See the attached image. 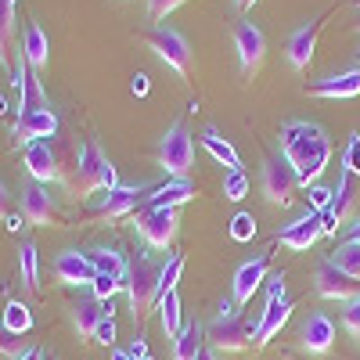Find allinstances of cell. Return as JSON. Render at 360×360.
Wrapping results in <instances>:
<instances>
[{
	"label": "cell",
	"instance_id": "51",
	"mask_svg": "<svg viewBox=\"0 0 360 360\" xmlns=\"http://www.w3.org/2000/svg\"><path fill=\"white\" fill-rule=\"evenodd\" d=\"M112 360H137V356H134L130 349H115V353H112Z\"/></svg>",
	"mask_w": 360,
	"mask_h": 360
},
{
	"label": "cell",
	"instance_id": "55",
	"mask_svg": "<svg viewBox=\"0 0 360 360\" xmlns=\"http://www.w3.org/2000/svg\"><path fill=\"white\" fill-rule=\"evenodd\" d=\"M356 8H360V0H356Z\"/></svg>",
	"mask_w": 360,
	"mask_h": 360
},
{
	"label": "cell",
	"instance_id": "27",
	"mask_svg": "<svg viewBox=\"0 0 360 360\" xmlns=\"http://www.w3.org/2000/svg\"><path fill=\"white\" fill-rule=\"evenodd\" d=\"M353 205H356V188H353V173L342 166V173H339V184L332 188V213H335V220L339 224H346L349 220V213H353Z\"/></svg>",
	"mask_w": 360,
	"mask_h": 360
},
{
	"label": "cell",
	"instance_id": "23",
	"mask_svg": "<svg viewBox=\"0 0 360 360\" xmlns=\"http://www.w3.org/2000/svg\"><path fill=\"white\" fill-rule=\"evenodd\" d=\"M112 310V303H101V299H79V303L72 307V324H76V332L86 335V339H94V328L101 324V317Z\"/></svg>",
	"mask_w": 360,
	"mask_h": 360
},
{
	"label": "cell",
	"instance_id": "38",
	"mask_svg": "<svg viewBox=\"0 0 360 360\" xmlns=\"http://www.w3.org/2000/svg\"><path fill=\"white\" fill-rule=\"evenodd\" d=\"M29 349V342L18 335V332H8V328H0V353H4V356H22Z\"/></svg>",
	"mask_w": 360,
	"mask_h": 360
},
{
	"label": "cell",
	"instance_id": "10",
	"mask_svg": "<svg viewBox=\"0 0 360 360\" xmlns=\"http://www.w3.org/2000/svg\"><path fill=\"white\" fill-rule=\"evenodd\" d=\"M234 51H238V65L245 76H256V69L266 58V37L256 22H238L234 29Z\"/></svg>",
	"mask_w": 360,
	"mask_h": 360
},
{
	"label": "cell",
	"instance_id": "3",
	"mask_svg": "<svg viewBox=\"0 0 360 360\" xmlns=\"http://www.w3.org/2000/svg\"><path fill=\"white\" fill-rule=\"evenodd\" d=\"M162 266H155L148 256H137L127 270V292H130V310H134V321L141 324L148 317V310H152L159 303V295H162Z\"/></svg>",
	"mask_w": 360,
	"mask_h": 360
},
{
	"label": "cell",
	"instance_id": "5",
	"mask_svg": "<svg viewBox=\"0 0 360 360\" xmlns=\"http://www.w3.org/2000/svg\"><path fill=\"white\" fill-rule=\"evenodd\" d=\"M144 44H148V51H152L159 62H166L176 76H191V44H188V37L180 33V29H173V25H155V29H148L144 33Z\"/></svg>",
	"mask_w": 360,
	"mask_h": 360
},
{
	"label": "cell",
	"instance_id": "40",
	"mask_svg": "<svg viewBox=\"0 0 360 360\" xmlns=\"http://www.w3.org/2000/svg\"><path fill=\"white\" fill-rule=\"evenodd\" d=\"M266 303H281V299H288L285 295V270H274V274H266Z\"/></svg>",
	"mask_w": 360,
	"mask_h": 360
},
{
	"label": "cell",
	"instance_id": "43",
	"mask_svg": "<svg viewBox=\"0 0 360 360\" xmlns=\"http://www.w3.org/2000/svg\"><path fill=\"white\" fill-rule=\"evenodd\" d=\"M180 4H184V0H148V15H152L155 22H162L169 11H176Z\"/></svg>",
	"mask_w": 360,
	"mask_h": 360
},
{
	"label": "cell",
	"instance_id": "42",
	"mask_svg": "<svg viewBox=\"0 0 360 360\" xmlns=\"http://www.w3.org/2000/svg\"><path fill=\"white\" fill-rule=\"evenodd\" d=\"M342 166H346L353 176L360 173V134L349 137V148H346V155H342Z\"/></svg>",
	"mask_w": 360,
	"mask_h": 360
},
{
	"label": "cell",
	"instance_id": "36",
	"mask_svg": "<svg viewBox=\"0 0 360 360\" xmlns=\"http://www.w3.org/2000/svg\"><path fill=\"white\" fill-rule=\"evenodd\" d=\"M231 238H234V242H252V238H256V220H252V213H234V220H231Z\"/></svg>",
	"mask_w": 360,
	"mask_h": 360
},
{
	"label": "cell",
	"instance_id": "19",
	"mask_svg": "<svg viewBox=\"0 0 360 360\" xmlns=\"http://www.w3.org/2000/svg\"><path fill=\"white\" fill-rule=\"evenodd\" d=\"M314 98H332V101H346V98H356L360 94V69H346L339 76H328V79H317L307 86Z\"/></svg>",
	"mask_w": 360,
	"mask_h": 360
},
{
	"label": "cell",
	"instance_id": "45",
	"mask_svg": "<svg viewBox=\"0 0 360 360\" xmlns=\"http://www.w3.org/2000/svg\"><path fill=\"white\" fill-rule=\"evenodd\" d=\"M321 231H324V234H335V231H339V220H335L332 209H324V213H321Z\"/></svg>",
	"mask_w": 360,
	"mask_h": 360
},
{
	"label": "cell",
	"instance_id": "6",
	"mask_svg": "<svg viewBox=\"0 0 360 360\" xmlns=\"http://www.w3.org/2000/svg\"><path fill=\"white\" fill-rule=\"evenodd\" d=\"M252 332H256V324H245L242 317L231 310L227 299L220 303V314L205 324V339L213 342V349H227V353L245 349L252 342Z\"/></svg>",
	"mask_w": 360,
	"mask_h": 360
},
{
	"label": "cell",
	"instance_id": "7",
	"mask_svg": "<svg viewBox=\"0 0 360 360\" xmlns=\"http://www.w3.org/2000/svg\"><path fill=\"white\" fill-rule=\"evenodd\" d=\"M295 188H299V176L288 166V159L285 155H270L263 162V198L270 205H288Z\"/></svg>",
	"mask_w": 360,
	"mask_h": 360
},
{
	"label": "cell",
	"instance_id": "54",
	"mask_svg": "<svg viewBox=\"0 0 360 360\" xmlns=\"http://www.w3.org/2000/svg\"><path fill=\"white\" fill-rule=\"evenodd\" d=\"M141 360H152V356H141Z\"/></svg>",
	"mask_w": 360,
	"mask_h": 360
},
{
	"label": "cell",
	"instance_id": "44",
	"mask_svg": "<svg viewBox=\"0 0 360 360\" xmlns=\"http://www.w3.org/2000/svg\"><path fill=\"white\" fill-rule=\"evenodd\" d=\"M310 202H314V213H324V209L332 205V191L324 184H310Z\"/></svg>",
	"mask_w": 360,
	"mask_h": 360
},
{
	"label": "cell",
	"instance_id": "4",
	"mask_svg": "<svg viewBox=\"0 0 360 360\" xmlns=\"http://www.w3.org/2000/svg\"><path fill=\"white\" fill-rule=\"evenodd\" d=\"M159 166L173 180H184L195 169V137H191L184 119H176V123L166 130V137L159 141Z\"/></svg>",
	"mask_w": 360,
	"mask_h": 360
},
{
	"label": "cell",
	"instance_id": "22",
	"mask_svg": "<svg viewBox=\"0 0 360 360\" xmlns=\"http://www.w3.org/2000/svg\"><path fill=\"white\" fill-rule=\"evenodd\" d=\"M292 317V299H281V303H266L263 317L256 321V332H252V346H266L270 339H274L285 321Z\"/></svg>",
	"mask_w": 360,
	"mask_h": 360
},
{
	"label": "cell",
	"instance_id": "37",
	"mask_svg": "<svg viewBox=\"0 0 360 360\" xmlns=\"http://www.w3.org/2000/svg\"><path fill=\"white\" fill-rule=\"evenodd\" d=\"M180 274H184V256H169V263L162 266V274H159V281H162V292H176V281H180Z\"/></svg>",
	"mask_w": 360,
	"mask_h": 360
},
{
	"label": "cell",
	"instance_id": "17",
	"mask_svg": "<svg viewBox=\"0 0 360 360\" xmlns=\"http://www.w3.org/2000/svg\"><path fill=\"white\" fill-rule=\"evenodd\" d=\"M94 263H90V256L86 252H79V249H65V252H58V259H54V278L62 281V285H90L94 281Z\"/></svg>",
	"mask_w": 360,
	"mask_h": 360
},
{
	"label": "cell",
	"instance_id": "46",
	"mask_svg": "<svg viewBox=\"0 0 360 360\" xmlns=\"http://www.w3.org/2000/svg\"><path fill=\"white\" fill-rule=\"evenodd\" d=\"M8 209H11V195H8V184L0 180V220L8 217Z\"/></svg>",
	"mask_w": 360,
	"mask_h": 360
},
{
	"label": "cell",
	"instance_id": "11",
	"mask_svg": "<svg viewBox=\"0 0 360 360\" xmlns=\"http://www.w3.org/2000/svg\"><path fill=\"white\" fill-rule=\"evenodd\" d=\"M148 195H152V188H127V184H119V188L105 191L94 205H90V213L101 217V220H119V217L134 213Z\"/></svg>",
	"mask_w": 360,
	"mask_h": 360
},
{
	"label": "cell",
	"instance_id": "48",
	"mask_svg": "<svg viewBox=\"0 0 360 360\" xmlns=\"http://www.w3.org/2000/svg\"><path fill=\"white\" fill-rule=\"evenodd\" d=\"M134 94H148V76H144V72L134 76Z\"/></svg>",
	"mask_w": 360,
	"mask_h": 360
},
{
	"label": "cell",
	"instance_id": "34",
	"mask_svg": "<svg viewBox=\"0 0 360 360\" xmlns=\"http://www.w3.org/2000/svg\"><path fill=\"white\" fill-rule=\"evenodd\" d=\"M127 288V278H112V274H94V281H90V292H94V299H101V303H112L115 292Z\"/></svg>",
	"mask_w": 360,
	"mask_h": 360
},
{
	"label": "cell",
	"instance_id": "30",
	"mask_svg": "<svg viewBox=\"0 0 360 360\" xmlns=\"http://www.w3.org/2000/svg\"><path fill=\"white\" fill-rule=\"evenodd\" d=\"M155 307H159V321H162L166 339H176L180 328H184V321H180V295L176 292H162Z\"/></svg>",
	"mask_w": 360,
	"mask_h": 360
},
{
	"label": "cell",
	"instance_id": "21",
	"mask_svg": "<svg viewBox=\"0 0 360 360\" xmlns=\"http://www.w3.org/2000/svg\"><path fill=\"white\" fill-rule=\"evenodd\" d=\"M198 191H195V184L184 176V180H169V184H162V188H152V195L144 198V209H176V205H184V202H191Z\"/></svg>",
	"mask_w": 360,
	"mask_h": 360
},
{
	"label": "cell",
	"instance_id": "18",
	"mask_svg": "<svg viewBox=\"0 0 360 360\" xmlns=\"http://www.w3.org/2000/svg\"><path fill=\"white\" fill-rule=\"evenodd\" d=\"M321 234H324L321 231V213H314V209H310L307 217H299V220H292L288 227L278 231V242L288 245V249H295V252H307Z\"/></svg>",
	"mask_w": 360,
	"mask_h": 360
},
{
	"label": "cell",
	"instance_id": "31",
	"mask_svg": "<svg viewBox=\"0 0 360 360\" xmlns=\"http://www.w3.org/2000/svg\"><path fill=\"white\" fill-rule=\"evenodd\" d=\"M18 266H22V281L29 292L40 288V256H37V242H22L18 249Z\"/></svg>",
	"mask_w": 360,
	"mask_h": 360
},
{
	"label": "cell",
	"instance_id": "35",
	"mask_svg": "<svg viewBox=\"0 0 360 360\" xmlns=\"http://www.w3.org/2000/svg\"><path fill=\"white\" fill-rule=\"evenodd\" d=\"M245 191H249L245 173H242V169H227V176H224V198L242 202V198H245Z\"/></svg>",
	"mask_w": 360,
	"mask_h": 360
},
{
	"label": "cell",
	"instance_id": "29",
	"mask_svg": "<svg viewBox=\"0 0 360 360\" xmlns=\"http://www.w3.org/2000/svg\"><path fill=\"white\" fill-rule=\"evenodd\" d=\"M86 256H90V263H94L98 274L127 278V270H130V263L123 259V252H119V249H108V245H101V249H94V252H86Z\"/></svg>",
	"mask_w": 360,
	"mask_h": 360
},
{
	"label": "cell",
	"instance_id": "15",
	"mask_svg": "<svg viewBox=\"0 0 360 360\" xmlns=\"http://www.w3.org/2000/svg\"><path fill=\"white\" fill-rule=\"evenodd\" d=\"M58 134V115L51 108H25L18 112V123H15V137L22 144H33V141H47Z\"/></svg>",
	"mask_w": 360,
	"mask_h": 360
},
{
	"label": "cell",
	"instance_id": "13",
	"mask_svg": "<svg viewBox=\"0 0 360 360\" xmlns=\"http://www.w3.org/2000/svg\"><path fill=\"white\" fill-rule=\"evenodd\" d=\"M22 217H25V224H33V227H54L58 224L54 198H51V191L40 184V180H33V184L22 188Z\"/></svg>",
	"mask_w": 360,
	"mask_h": 360
},
{
	"label": "cell",
	"instance_id": "53",
	"mask_svg": "<svg viewBox=\"0 0 360 360\" xmlns=\"http://www.w3.org/2000/svg\"><path fill=\"white\" fill-rule=\"evenodd\" d=\"M234 4H238V8H242V11H249V8L256 4V0H234Z\"/></svg>",
	"mask_w": 360,
	"mask_h": 360
},
{
	"label": "cell",
	"instance_id": "1",
	"mask_svg": "<svg viewBox=\"0 0 360 360\" xmlns=\"http://www.w3.org/2000/svg\"><path fill=\"white\" fill-rule=\"evenodd\" d=\"M281 155L295 169L299 184H317L324 173L328 159H332V141H328L324 127L310 123V119H288L281 127Z\"/></svg>",
	"mask_w": 360,
	"mask_h": 360
},
{
	"label": "cell",
	"instance_id": "47",
	"mask_svg": "<svg viewBox=\"0 0 360 360\" xmlns=\"http://www.w3.org/2000/svg\"><path fill=\"white\" fill-rule=\"evenodd\" d=\"M130 353L141 360V356H148V342H144V335H137L134 342H130Z\"/></svg>",
	"mask_w": 360,
	"mask_h": 360
},
{
	"label": "cell",
	"instance_id": "50",
	"mask_svg": "<svg viewBox=\"0 0 360 360\" xmlns=\"http://www.w3.org/2000/svg\"><path fill=\"white\" fill-rule=\"evenodd\" d=\"M346 242H360V220H356V224L346 231Z\"/></svg>",
	"mask_w": 360,
	"mask_h": 360
},
{
	"label": "cell",
	"instance_id": "26",
	"mask_svg": "<svg viewBox=\"0 0 360 360\" xmlns=\"http://www.w3.org/2000/svg\"><path fill=\"white\" fill-rule=\"evenodd\" d=\"M198 141L209 148V155H213L217 162H224L227 169H242V155L234 152V144H231L227 137H220L217 127H205V130L198 134Z\"/></svg>",
	"mask_w": 360,
	"mask_h": 360
},
{
	"label": "cell",
	"instance_id": "8",
	"mask_svg": "<svg viewBox=\"0 0 360 360\" xmlns=\"http://www.w3.org/2000/svg\"><path fill=\"white\" fill-rule=\"evenodd\" d=\"M137 231L152 249H169V242L180 231V213L176 209H141Z\"/></svg>",
	"mask_w": 360,
	"mask_h": 360
},
{
	"label": "cell",
	"instance_id": "28",
	"mask_svg": "<svg viewBox=\"0 0 360 360\" xmlns=\"http://www.w3.org/2000/svg\"><path fill=\"white\" fill-rule=\"evenodd\" d=\"M15 4L18 0H0V65H15Z\"/></svg>",
	"mask_w": 360,
	"mask_h": 360
},
{
	"label": "cell",
	"instance_id": "20",
	"mask_svg": "<svg viewBox=\"0 0 360 360\" xmlns=\"http://www.w3.org/2000/svg\"><path fill=\"white\" fill-rule=\"evenodd\" d=\"M25 169H29V176H33V180H40V184H47V180L58 176V159H54L51 141L25 144Z\"/></svg>",
	"mask_w": 360,
	"mask_h": 360
},
{
	"label": "cell",
	"instance_id": "25",
	"mask_svg": "<svg viewBox=\"0 0 360 360\" xmlns=\"http://www.w3.org/2000/svg\"><path fill=\"white\" fill-rule=\"evenodd\" d=\"M22 54H25V62L33 65V69H44V65H47V58H51V40H47V33H44L37 22L25 25V33H22Z\"/></svg>",
	"mask_w": 360,
	"mask_h": 360
},
{
	"label": "cell",
	"instance_id": "49",
	"mask_svg": "<svg viewBox=\"0 0 360 360\" xmlns=\"http://www.w3.org/2000/svg\"><path fill=\"white\" fill-rule=\"evenodd\" d=\"M15 360H44V349H37V346H29L22 356H15Z\"/></svg>",
	"mask_w": 360,
	"mask_h": 360
},
{
	"label": "cell",
	"instance_id": "9",
	"mask_svg": "<svg viewBox=\"0 0 360 360\" xmlns=\"http://www.w3.org/2000/svg\"><path fill=\"white\" fill-rule=\"evenodd\" d=\"M314 288H317V295L339 299V303H349V299L360 295V281L349 278L346 270H339L332 259H321V263H317V270H314Z\"/></svg>",
	"mask_w": 360,
	"mask_h": 360
},
{
	"label": "cell",
	"instance_id": "24",
	"mask_svg": "<svg viewBox=\"0 0 360 360\" xmlns=\"http://www.w3.org/2000/svg\"><path fill=\"white\" fill-rule=\"evenodd\" d=\"M202 349H205V324L188 321L180 328V335L173 339V360H195Z\"/></svg>",
	"mask_w": 360,
	"mask_h": 360
},
{
	"label": "cell",
	"instance_id": "12",
	"mask_svg": "<svg viewBox=\"0 0 360 360\" xmlns=\"http://www.w3.org/2000/svg\"><path fill=\"white\" fill-rule=\"evenodd\" d=\"M266 274H270V252H263V256H256V259H249V263L238 266V270H234V281H231L234 303H238V307L252 303V295L259 292V285L266 281Z\"/></svg>",
	"mask_w": 360,
	"mask_h": 360
},
{
	"label": "cell",
	"instance_id": "32",
	"mask_svg": "<svg viewBox=\"0 0 360 360\" xmlns=\"http://www.w3.org/2000/svg\"><path fill=\"white\" fill-rule=\"evenodd\" d=\"M328 259H332L339 270H346L349 278L360 281V242H342V245H335Z\"/></svg>",
	"mask_w": 360,
	"mask_h": 360
},
{
	"label": "cell",
	"instance_id": "41",
	"mask_svg": "<svg viewBox=\"0 0 360 360\" xmlns=\"http://www.w3.org/2000/svg\"><path fill=\"white\" fill-rule=\"evenodd\" d=\"M94 342H101V346H112L115 342V317H112V310L101 317V324L94 328Z\"/></svg>",
	"mask_w": 360,
	"mask_h": 360
},
{
	"label": "cell",
	"instance_id": "33",
	"mask_svg": "<svg viewBox=\"0 0 360 360\" xmlns=\"http://www.w3.org/2000/svg\"><path fill=\"white\" fill-rule=\"evenodd\" d=\"M0 328H8V332H18V335H25L29 328H33V314H29V307H25V303L11 299V303L4 307V324H0Z\"/></svg>",
	"mask_w": 360,
	"mask_h": 360
},
{
	"label": "cell",
	"instance_id": "14",
	"mask_svg": "<svg viewBox=\"0 0 360 360\" xmlns=\"http://www.w3.org/2000/svg\"><path fill=\"white\" fill-rule=\"evenodd\" d=\"M321 25H324V15H317V18L303 22V25H299L295 33L288 37V44H285V58H288V65H292V69H307V65L314 62Z\"/></svg>",
	"mask_w": 360,
	"mask_h": 360
},
{
	"label": "cell",
	"instance_id": "2",
	"mask_svg": "<svg viewBox=\"0 0 360 360\" xmlns=\"http://www.w3.org/2000/svg\"><path fill=\"white\" fill-rule=\"evenodd\" d=\"M72 188H76L79 195L119 188V176H115L112 159L101 152L94 141H83V144H79V159H76V173H72Z\"/></svg>",
	"mask_w": 360,
	"mask_h": 360
},
{
	"label": "cell",
	"instance_id": "52",
	"mask_svg": "<svg viewBox=\"0 0 360 360\" xmlns=\"http://www.w3.org/2000/svg\"><path fill=\"white\" fill-rule=\"evenodd\" d=\"M195 360H217V353H213V349H202V353H198Z\"/></svg>",
	"mask_w": 360,
	"mask_h": 360
},
{
	"label": "cell",
	"instance_id": "39",
	"mask_svg": "<svg viewBox=\"0 0 360 360\" xmlns=\"http://www.w3.org/2000/svg\"><path fill=\"white\" fill-rule=\"evenodd\" d=\"M342 328L360 342V295L346 303V310H342Z\"/></svg>",
	"mask_w": 360,
	"mask_h": 360
},
{
	"label": "cell",
	"instance_id": "16",
	"mask_svg": "<svg viewBox=\"0 0 360 360\" xmlns=\"http://www.w3.org/2000/svg\"><path fill=\"white\" fill-rule=\"evenodd\" d=\"M332 342H335V324H332V317L321 314V310L307 314L303 324H299V346L310 349V353H328V349H332Z\"/></svg>",
	"mask_w": 360,
	"mask_h": 360
}]
</instances>
